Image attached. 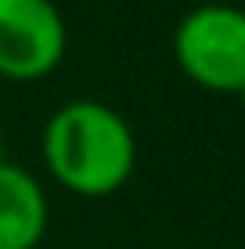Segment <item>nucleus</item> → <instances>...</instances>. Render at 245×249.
I'll return each instance as SVG.
<instances>
[{"mask_svg":"<svg viewBox=\"0 0 245 249\" xmlns=\"http://www.w3.org/2000/svg\"><path fill=\"white\" fill-rule=\"evenodd\" d=\"M173 58L195 87L238 94L245 87V7H191L173 29Z\"/></svg>","mask_w":245,"mask_h":249,"instance_id":"obj_2","label":"nucleus"},{"mask_svg":"<svg viewBox=\"0 0 245 249\" xmlns=\"http://www.w3.org/2000/svg\"><path fill=\"white\" fill-rule=\"evenodd\" d=\"M4 159H7V156H4V144H0V162H4Z\"/></svg>","mask_w":245,"mask_h":249,"instance_id":"obj_6","label":"nucleus"},{"mask_svg":"<svg viewBox=\"0 0 245 249\" xmlns=\"http://www.w3.org/2000/svg\"><path fill=\"white\" fill-rule=\"evenodd\" d=\"M47 174L83 199L115 195L137 170V137L123 112L94 98L54 108L40 137Z\"/></svg>","mask_w":245,"mask_h":249,"instance_id":"obj_1","label":"nucleus"},{"mask_svg":"<svg viewBox=\"0 0 245 249\" xmlns=\"http://www.w3.org/2000/svg\"><path fill=\"white\" fill-rule=\"evenodd\" d=\"M69 29L54 0H0V80L33 83L65 58Z\"/></svg>","mask_w":245,"mask_h":249,"instance_id":"obj_3","label":"nucleus"},{"mask_svg":"<svg viewBox=\"0 0 245 249\" xmlns=\"http://www.w3.org/2000/svg\"><path fill=\"white\" fill-rule=\"evenodd\" d=\"M234 98H238V101H242V112H245V87H242L238 94H234Z\"/></svg>","mask_w":245,"mask_h":249,"instance_id":"obj_5","label":"nucleus"},{"mask_svg":"<svg viewBox=\"0 0 245 249\" xmlns=\"http://www.w3.org/2000/svg\"><path fill=\"white\" fill-rule=\"evenodd\" d=\"M47 192L25 166L0 162V249H36L47 235Z\"/></svg>","mask_w":245,"mask_h":249,"instance_id":"obj_4","label":"nucleus"}]
</instances>
